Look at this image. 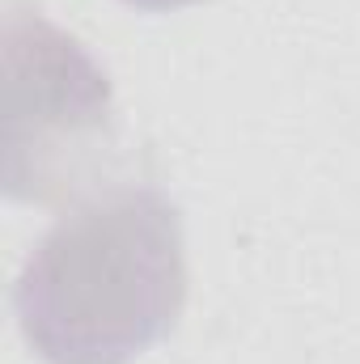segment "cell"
I'll use <instances>...</instances> for the list:
<instances>
[{
	"instance_id": "3957f363",
	"label": "cell",
	"mask_w": 360,
	"mask_h": 364,
	"mask_svg": "<svg viewBox=\"0 0 360 364\" xmlns=\"http://www.w3.org/2000/svg\"><path fill=\"white\" fill-rule=\"evenodd\" d=\"M127 4L149 9V13H170V9H186V4H195V0H127Z\"/></svg>"
},
{
	"instance_id": "7a4b0ae2",
	"label": "cell",
	"mask_w": 360,
	"mask_h": 364,
	"mask_svg": "<svg viewBox=\"0 0 360 364\" xmlns=\"http://www.w3.org/2000/svg\"><path fill=\"white\" fill-rule=\"evenodd\" d=\"M9 195L51 199L64 191L81 157L110 127V85L85 47L43 21L9 9Z\"/></svg>"
},
{
	"instance_id": "6da1fadb",
	"label": "cell",
	"mask_w": 360,
	"mask_h": 364,
	"mask_svg": "<svg viewBox=\"0 0 360 364\" xmlns=\"http://www.w3.org/2000/svg\"><path fill=\"white\" fill-rule=\"evenodd\" d=\"M186 301L179 208L157 186H115L68 212L26 259L13 309L47 364H132Z\"/></svg>"
}]
</instances>
